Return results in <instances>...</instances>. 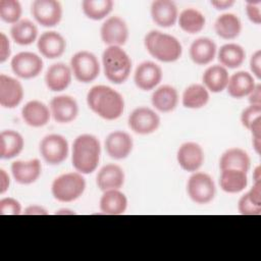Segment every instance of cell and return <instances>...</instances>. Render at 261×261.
<instances>
[{
	"mask_svg": "<svg viewBox=\"0 0 261 261\" xmlns=\"http://www.w3.org/2000/svg\"><path fill=\"white\" fill-rule=\"evenodd\" d=\"M89 108L106 120H114L121 116L124 110L123 97L114 89L104 85L94 86L87 94Z\"/></svg>",
	"mask_w": 261,
	"mask_h": 261,
	"instance_id": "6da1fadb",
	"label": "cell"
},
{
	"mask_svg": "<svg viewBox=\"0 0 261 261\" xmlns=\"http://www.w3.org/2000/svg\"><path fill=\"white\" fill-rule=\"evenodd\" d=\"M100 154V142L95 136L90 134L80 135L72 144V166L82 174L92 173L98 167Z\"/></svg>",
	"mask_w": 261,
	"mask_h": 261,
	"instance_id": "7a4b0ae2",
	"label": "cell"
},
{
	"mask_svg": "<svg viewBox=\"0 0 261 261\" xmlns=\"http://www.w3.org/2000/svg\"><path fill=\"white\" fill-rule=\"evenodd\" d=\"M144 44L149 54L161 62H174L182 54L180 42L175 37L160 31L149 32L145 36Z\"/></svg>",
	"mask_w": 261,
	"mask_h": 261,
	"instance_id": "3957f363",
	"label": "cell"
},
{
	"mask_svg": "<svg viewBox=\"0 0 261 261\" xmlns=\"http://www.w3.org/2000/svg\"><path fill=\"white\" fill-rule=\"evenodd\" d=\"M102 65L106 79L115 85L123 84L132 70L130 57L118 46H110L104 50Z\"/></svg>",
	"mask_w": 261,
	"mask_h": 261,
	"instance_id": "277c9868",
	"label": "cell"
},
{
	"mask_svg": "<svg viewBox=\"0 0 261 261\" xmlns=\"http://www.w3.org/2000/svg\"><path fill=\"white\" fill-rule=\"evenodd\" d=\"M86 189V180L80 172H67L57 176L51 186L53 197L59 202H72L79 199Z\"/></svg>",
	"mask_w": 261,
	"mask_h": 261,
	"instance_id": "5b68a950",
	"label": "cell"
},
{
	"mask_svg": "<svg viewBox=\"0 0 261 261\" xmlns=\"http://www.w3.org/2000/svg\"><path fill=\"white\" fill-rule=\"evenodd\" d=\"M70 69L76 81L87 84L95 81L100 73V64L95 54L82 50L72 55Z\"/></svg>",
	"mask_w": 261,
	"mask_h": 261,
	"instance_id": "8992f818",
	"label": "cell"
},
{
	"mask_svg": "<svg viewBox=\"0 0 261 261\" xmlns=\"http://www.w3.org/2000/svg\"><path fill=\"white\" fill-rule=\"evenodd\" d=\"M187 192L193 202L207 204L214 199L216 188L209 174L205 172H194L188 180Z\"/></svg>",
	"mask_w": 261,
	"mask_h": 261,
	"instance_id": "52a82bcc",
	"label": "cell"
},
{
	"mask_svg": "<svg viewBox=\"0 0 261 261\" xmlns=\"http://www.w3.org/2000/svg\"><path fill=\"white\" fill-rule=\"evenodd\" d=\"M39 150L45 162L50 165H58L67 158L68 143L63 136L51 134L42 139Z\"/></svg>",
	"mask_w": 261,
	"mask_h": 261,
	"instance_id": "ba28073f",
	"label": "cell"
},
{
	"mask_svg": "<svg viewBox=\"0 0 261 261\" xmlns=\"http://www.w3.org/2000/svg\"><path fill=\"white\" fill-rule=\"evenodd\" d=\"M11 69L20 79L30 80L38 76L43 69L42 58L33 52H19L10 61Z\"/></svg>",
	"mask_w": 261,
	"mask_h": 261,
	"instance_id": "9c48e42d",
	"label": "cell"
},
{
	"mask_svg": "<svg viewBox=\"0 0 261 261\" xmlns=\"http://www.w3.org/2000/svg\"><path fill=\"white\" fill-rule=\"evenodd\" d=\"M31 12L37 22L45 28L57 25L62 18V6L56 0H36L32 3Z\"/></svg>",
	"mask_w": 261,
	"mask_h": 261,
	"instance_id": "30bf717a",
	"label": "cell"
},
{
	"mask_svg": "<svg viewBox=\"0 0 261 261\" xmlns=\"http://www.w3.org/2000/svg\"><path fill=\"white\" fill-rule=\"evenodd\" d=\"M101 40L108 47L122 46L128 39V28L126 22L119 16L108 17L100 29Z\"/></svg>",
	"mask_w": 261,
	"mask_h": 261,
	"instance_id": "8fae6325",
	"label": "cell"
},
{
	"mask_svg": "<svg viewBox=\"0 0 261 261\" xmlns=\"http://www.w3.org/2000/svg\"><path fill=\"white\" fill-rule=\"evenodd\" d=\"M128 126L139 135L154 133L160 125L159 115L151 108L138 107L128 116Z\"/></svg>",
	"mask_w": 261,
	"mask_h": 261,
	"instance_id": "7c38bea8",
	"label": "cell"
},
{
	"mask_svg": "<svg viewBox=\"0 0 261 261\" xmlns=\"http://www.w3.org/2000/svg\"><path fill=\"white\" fill-rule=\"evenodd\" d=\"M23 88L20 82L4 73L0 74V105L12 109L20 104L23 99Z\"/></svg>",
	"mask_w": 261,
	"mask_h": 261,
	"instance_id": "4fadbf2b",
	"label": "cell"
},
{
	"mask_svg": "<svg viewBox=\"0 0 261 261\" xmlns=\"http://www.w3.org/2000/svg\"><path fill=\"white\" fill-rule=\"evenodd\" d=\"M161 67L153 61L140 63L134 73V82L142 91H150L159 85L162 80Z\"/></svg>",
	"mask_w": 261,
	"mask_h": 261,
	"instance_id": "5bb4252c",
	"label": "cell"
},
{
	"mask_svg": "<svg viewBox=\"0 0 261 261\" xmlns=\"http://www.w3.org/2000/svg\"><path fill=\"white\" fill-rule=\"evenodd\" d=\"M49 108L54 120L59 123L71 122L79 114V105L76 101L68 95L53 97L50 101Z\"/></svg>",
	"mask_w": 261,
	"mask_h": 261,
	"instance_id": "9a60e30c",
	"label": "cell"
},
{
	"mask_svg": "<svg viewBox=\"0 0 261 261\" xmlns=\"http://www.w3.org/2000/svg\"><path fill=\"white\" fill-rule=\"evenodd\" d=\"M204 151L194 142L184 143L177 150L176 160L179 166L189 172H196L204 163Z\"/></svg>",
	"mask_w": 261,
	"mask_h": 261,
	"instance_id": "2e32d148",
	"label": "cell"
},
{
	"mask_svg": "<svg viewBox=\"0 0 261 261\" xmlns=\"http://www.w3.org/2000/svg\"><path fill=\"white\" fill-rule=\"evenodd\" d=\"M133 147V138L122 130L110 133L105 140V150L107 154L115 160L126 158L130 154Z\"/></svg>",
	"mask_w": 261,
	"mask_h": 261,
	"instance_id": "e0dca14e",
	"label": "cell"
},
{
	"mask_svg": "<svg viewBox=\"0 0 261 261\" xmlns=\"http://www.w3.org/2000/svg\"><path fill=\"white\" fill-rule=\"evenodd\" d=\"M37 47L42 56L48 59H55L65 52L66 41L59 33L48 31L39 37Z\"/></svg>",
	"mask_w": 261,
	"mask_h": 261,
	"instance_id": "ac0fdd59",
	"label": "cell"
},
{
	"mask_svg": "<svg viewBox=\"0 0 261 261\" xmlns=\"http://www.w3.org/2000/svg\"><path fill=\"white\" fill-rule=\"evenodd\" d=\"M71 69L62 62H57L49 66L45 73V84L52 92H61L71 83Z\"/></svg>",
	"mask_w": 261,
	"mask_h": 261,
	"instance_id": "d6986e66",
	"label": "cell"
},
{
	"mask_svg": "<svg viewBox=\"0 0 261 261\" xmlns=\"http://www.w3.org/2000/svg\"><path fill=\"white\" fill-rule=\"evenodd\" d=\"M153 21L162 28H170L177 20L178 12L175 3L171 0H156L151 4Z\"/></svg>",
	"mask_w": 261,
	"mask_h": 261,
	"instance_id": "ffe728a7",
	"label": "cell"
},
{
	"mask_svg": "<svg viewBox=\"0 0 261 261\" xmlns=\"http://www.w3.org/2000/svg\"><path fill=\"white\" fill-rule=\"evenodd\" d=\"M10 169L16 182L20 185H31L40 177L42 166L40 160L35 158L29 161H14Z\"/></svg>",
	"mask_w": 261,
	"mask_h": 261,
	"instance_id": "44dd1931",
	"label": "cell"
},
{
	"mask_svg": "<svg viewBox=\"0 0 261 261\" xmlns=\"http://www.w3.org/2000/svg\"><path fill=\"white\" fill-rule=\"evenodd\" d=\"M50 108L45 103L38 100L29 101L21 109V117L23 121L33 127L46 125L50 120Z\"/></svg>",
	"mask_w": 261,
	"mask_h": 261,
	"instance_id": "7402d4cb",
	"label": "cell"
},
{
	"mask_svg": "<svg viewBox=\"0 0 261 261\" xmlns=\"http://www.w3.org/2000/svg\"><path fill=\"white\" fill-rule=\"evenodd\" d=\"M123 169L117 164H106L97 173L96 182L98 188L102 191L119 190L124 184Z\"/></svg>",
	"mask_w": 261,
	"mask_h": 261,
	"instance_id": "603a6c76",
	"label": "cell"
},
{
	"mask_svg": "<svg viewBox=\"0 0 261 261\" xmlns=\"http://www.w3.org/2000/svg\"><path fill=\"white\" fill-rule=\"evenodd\" d=\"M216 44L210 38L202 37L195 40L190 46V57L198 65L210 63L216 55Z\"/></svg>",
	"mask_w": 261,
	"mask_h": 261,
	"instance_id": "cb8c5ba5",
	"label": "cell"
},
{
	"mask_svg": "<svg viewBox=\"0 0 261 261\" xmlns=\"http://www.w3.org/2000/svg\"><path fill=\"white\" fill-rule=\"evenodd\" d=\"M255 86V80L251 73L247 71H238L229 76L226 90L230 97L241 99L248 96Z\"/></svg>",
	"mask_w": 261,
	"mask_h": 261,
	"instance_id": "d4e9b609",
	"label": "cell"
},
{
	"mask_svg": "<svg viewBox=\"0 0 261 261\" xmlns=\"http://www.w3.org/2000/svg\"><path fill=\"white\" fill-rule=\"evenodd\" d=\"M151 103L154 108L160 112H170L177 106L178 93L172 86H161L153 92L151 96Z\"/></svg>",
	"mask_w": 261,
	"mask_h": 261,
	"instance_id": "484cf974",
	"label": "cell"
},
{
	"mask_svg": "<svg viewBox=\"0 0 261 261\" xmlns=\"http://www.w3.org/2000/svg\"><path fill=\"white\" fill-rule=\"evenodd\" d=\"M99 204L103 214L120 215L123 214L127 208V199L119 190H109L103 192Z\"/></svg>",
	"mask_w": 261,
	"mask_h": 261,
	"instance_id": "4316f807",
	"label": "cell"
},
{
	"mask_svg": "<svg viewBox=\"0 0 261 261\" xmlns=\"http://www.w3.org/2000/svg\"><path fill=\"white\" fill-rule=\"evenodd\" d=\"M251 166V159L248 153L241 148H229L220 157L219 167L223 169H237L248 172Z\"/></svg>",
	"mask_w": 261,
	"mask_h": 261,
	"instance_id": "83f0119b",
	"label": "cell"
},
{
	"mask_svg": "<svg viewBox=\"0 0 261 261\" xmlns=\"http://www.w3.org/2000/svg\"><path fill=\"white\" fill-rule=\"evenodd\" d=\"M229 80L228 71L219 64L209 66L203 73V86L212 93H220L226 89Z\"/></svg>",
	"mask_w": 261,
	"mask_h": 261,
	"instance_id": "f1b7e54d",
	"label": "cell"
},
{
	"mask_svg": "<svg viewBox=\"0 0 261 261\" xmlns=\"http://www.w3.org/2000/svg\"><path fill=\"white\" fill-rule=\"evenodd\" d=\"M24 147L22 136L13 129H6L0 134V157L11 159L20 154Z\"/></svg>",
	"mask_w": 261,
	"mask_h": 261,
	"instance_id": "f546056e",
	"label": "cell"
},
{
	"mask_svg": "<svg viewBox=\"0 0 261 261\" xmlns=\"http://www.w3.org/2000/svg\"><path fill=\"white\" fill-rule=\"evenodd\" d=\"M214 30L218 37L224 40H233L241 34L242 22L233 13H224L217 17Z\"/></svg>",
	"mask_w": 261,
	"mask_h": 261,
	"instance_id": "4dcf8cb0",
	"label": "cell"
},
{
	"mask_svg": "<svg viewBox=\"0 0 261 261\" xmlns=\"http://www.w3.org/2000/svg\"><path fill=\"white\" fill-rule=\"evenodd\" d=\"M219 185L221 190L225 193H240L244 191L248 185L247 172L237 169H223L219 177Z\"/></svg>",
	"mask_w": 261,
	"mask_h": 261,
	"instance_id": "1f68e13d",
	"label": "cell"
},
{
	"mask_svg": "<svg viewBox=\"0 0 261 261\" xmlns=\"http://www.w3.org/2000/svg\"><path fill=\"white\" fill-rule=\"evenodd\" d=\"M217 57L220 65L225 68L233 69L240 67L244 63L246 52L239 44L228 43L220 47Z\"/></svg>",
	"mask_w": 261,
	"mask_h": 261,
	"instance_id": "d6a6232c",
	"label": "cell"
},
{
	"mask_svg": "<svg viewBox=\"0 0 261 261\" xmlns=\"http://www.w3.org/2000/svg\"><path fill=\"white\" fill-rule=\"evenodd\" d=\"M10 36L16 44L27 46L36 41L38 37V29L30 19H20L11 25Z\"/></svg>",
	"mask_w": 261,
	"mask_h": 261,
	"instance_id": "836d02e7",
	"label": "cell"
},
{
	"mask_svg": "<svg viewBox=\"0 0 261 261\" xmlns=\"http://www.w3.org/2000/svg\"><path fill=\"white\" fill-rule=\"evenodd\" d=\"M209 101V91L200 84H192L182 93L181 102L186 108L199 109Z\"/></svg>",
	"mask_w": 261,
	"mask_h": 261,
	"instance_id": "e575fe53",
	"label": "cell"
},
{
	"mask_svg": "<svg viewBox=\"0 0 261 261\" xmlns=\"http://www.w3.org/2000/svg\"><path fill=\"white\" fill-rule=\"evenodd\" d=\"M206 23L205 16L197 9L187 8L178 16L179 28L188 34H197L201 32Z\"/></svg>",
	"mask_w": 261,
	"mask_h": 261,
	"instance_id": "d590c367",
	"label": "cell"
},
{
	"mask_svg": "<svg viewBox=\"0 0 261 261\" xmlns=\"http://www.w3.org/2000/svg\"><path fill=\"white\" fill-rule=\"evenodd\" d=\"M112 0H84L82 3L85 15L93 20L103 19L112 11Z\"/></svg>",
	"mask_w": 261,
	"mask_h": 261,
	"instance_id": "8d00e7d4",
	"label": "cell"
},
{
	"mask_svg": "<svg viewBox=\"0 0 261 261\" xmlns=\"http://www.w3.org/2000/svg\"><path fill=\"white\" fill-rule=\"evenodd\" d=\"M22 8L17 0H0V18L6 22L14 24L20 20Z\"/></svg>",
	"mask_w": 261,
	"mask_h": 261,
	"instance_id": "74e56055",
	"label": "cell"
},
{
	"mask_svg": "<svg viewBox=\"0 0 261 261\" xmlns=\"http://www.w3.org/2000/svg\"><path fill=\"white\" fill-rule=\"evenodd\" d=\"M261 120V105H250L242 111L241 122L250 130V128Z\"/></svg>",
	"mask_w": 261,
	"mask_h": 261,
	"instance_id": "f35d334b",
	"label": "cell"
},
{
	"mask_svg": "<svg viewBox=\"0 0 261 261\" xmlns=\"http://www.w3.org/2000/svg\"><path fill=\"white\" fill-rule=\"evenodd\" d=\"M239 212L242 215H260L261 214V205L256 204L249 197L248 193L243 195L238 203Z\"/></svg>",
	"mask_w": 261,
	"mask_h": 261,
	"instance_id": "ab89813d",
	"label": "cell"
},
{
	"mask_svg": "<svg viewBox=\"0 0 261 261\" xmlns=\"http://www.w3.org/2000/svg\"><path fill=\"white\" fill-rule=\"evenodd\" d=\"M20 213H21V205L16 199L5 197L0 200L1 215H19Z\"/></svg>",
	"mask_w": 261,
	"mask_h": 261,
	"instance_id": "60d3db41",
	"label": "cell"
},
{
	"mask_svg": "<svg viewBox=\"0 0 261 261\" xmlns=\"http://www.w3.org/2000/svg\"><path fill=\"white\" fill-rule=\"evenodd\" d=\"M261 1L260 0H249L246 3V12L248 18L255 24L261 23Z\"/></svg>",
	"mask_w": 261,
	"mask_h": 261,
	"instance_id": "b9f144b4",
	"label": "cell"
},
{
	"mask_svg": "<svg viewBox=\"0 0 261 261\" xmlns=\"http://www.w3.org/2000/svg\"><path fill=\"white\" fill-rule=\"evenodd\" d=\"M10 43L7 36L1 32L0 33V63L5 62L10 56Z\"/></svg>",
	"mask_w": 261,
	"mask_h": 261,
	"instance_id": "7bdbcfd3",
	"label": "cell"
},
{
	"mask_svg": "<svg viewBox=\"0 0 261 261\" xmlns=\"http://www.w3.org/2000/svg\"><path fill=\"white\" fill-rule=\"evenodd\" d=\"M250 68L253 74L260 80L261 79V51L257 50L250 59Z\"/></svg>",
	"mask_w": 261,
	"mask_h": 261,
	"instance_id": "ee69618b",
	"label": "cell"
},
{
	"mask_svg": "<svg viewBox=\"0 0 261 261\" xmlns=\"http://www.w3.org/2000/svg\"><path fill=\"white\" fill-rule=\"evenodd\" d=\"M248 96L250 105H261V85L257 84Z\"/></svg>",
	"mask_w": 261,
	"mask_h": 261,
	"instance_id": "f6af8a7d",
	"label": "cell"
},
{
	"mask_svg": "<svg viewBox=\"0 0 261 261\" xmlns=\"http://www.w3.org/2000/svg\"><path fill=\"white\" fill-rule=\"evenodd\" d=\"M23 214L24 215H47L48 212L44 207L40 205H30L24 209Z\"/></svg>",
	"mask_w": 261,
	"mask_h": 261,
	"instance_id": "bcb514c9",
	"label": "cell"
},
{
	"mask_svg": "<svg viewBox=\"0 0 261 261\" xmlns=\"http://www.w3.org/2000/svg\"><path fill=\"white\" fill-rule=\"evenodd\" d=\"M9 175L4 169H0V194H4L9 189Z\"/></svg>",
	"mask_w": 261,
	"mask_h": 261,
	"instance_id": "7dc6e473",
	"label": "cell"
},
{
	"mask_svg": "<svg viewBox=\"0 0 261 261\" xmlns=\"http://www.w3.org/2000/svg\"><path fill=\"white\" fill-rule=\"evenodd\" d=\"M234 4L233 0H214L211 1V5L214 6L217 10H224L229 8Z\"/></svg>",
	"mask_w": 261,
	"mask_h": 261,
	"instance_id": "c3c4849f",
	"label": "cell"
},
{
	"mask_svg": "<svg viewBox=\"0 0 261 261\" xmlns=\"http://www.w3.org/2000/svg\"><path fill=\"white\" fill-rule=\"evenodd\" d=\"M260 170H261V168H260V166H258V167H256V169L254 171L253 177H254L255 181H261V171Z\"/></svg>",
	"mask_w": 261,
	"mask_h": 261,
	"instance_id": "681fc988",
	"label": "cell"
}]
</instances>
